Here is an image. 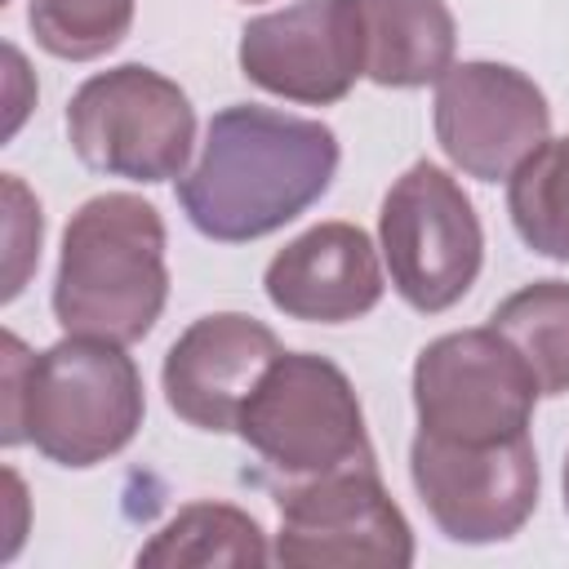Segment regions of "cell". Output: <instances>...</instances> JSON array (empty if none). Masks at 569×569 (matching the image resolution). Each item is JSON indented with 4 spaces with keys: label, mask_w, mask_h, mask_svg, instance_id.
Instances as JSON below:
<instances>
[{
    "label": "cell",
    "mask_w": 569,
    "mask_h": 569,
    "mask_svg": "<svg viewBox=\"0 0 569 569\" xmlns=\"http://www.w3.org/2000/svg\"><path fill=\"white\" fill-rule=\"evenodd\" d=\"M333 173L338 138L329 124L236 102L209 120L200 160L178 178V204L200 236L244 244L307 213Z\"/></svg>",
    "instance_id": "1"
},
{
    "label": "cell",
    "mask_w": 569,
    "mask_h": 569,
    "mask_svg": "<svg viewBox=\"0 0 569 569\" xmlns=\"http://www.w3.org/2000/svg\"><path fill=\"white\" fill-rule=\"evenodd\" d=\"M142 373L124 342L67 333L31 356L4 333V445H36L58 467H98L142 427Z\"/></svg>",
    "instance_id": "2"
},
{
    "label": "cell",
    "mask_w": 569,
    "mask_h": 569,
    "mask_svg": "<svg viewBox=\"0 0 569 569\" xmlns=\"http://www.w3.org/2000/svg\"><path fill=\"white\" fill-rule=\"evenodd\" d=\"M169 298L164 222L151 200L107 191L84 200L67 231L53 276V320L62 333L138 342Z\"/></svg>",
    "instance_id": "3"
},
{
    "label": "cell",
    "mask_w": 569,
    "mask_h": 569,
    "mask_svg": "<svg viewBox=\"0 0 569 569\" xmlns=\"http://www.w3.org/2000/svg\"><path fill=\"white\" fill-rule=\"evenodd\" d=\"M236 431L280 485L373 458L351 378L311 351H280L262 369Z\"/></svg>",
    "instance_id": "4"
},
{
    "label": "cell",
    "mask_w": 569,
    "mask_h": 569,
    "mask_svg": "<svg viewBox=\"0 0 569 569\" xmlns=\"http://www.w3.org/2000/svg\"><path fill=\"white\" fill-rule=\"evenodd\" d=\"M67 138L80 164L129 182L182 178L196 142V111L187 93L142 67L124 62L89 76L67 102Z\"/></svg>",
    "instance_id": "5"
},
{
    "label": "cell",
    "mask_w": 569,
    "mask_h": 569,
    "mask_svg": "<svg viewBox=\"0 0 569 569\" xmlns=\"http://www.w3.org/2000/svg\"><path fill=\"white\" fill-rule=\"evenodd\" d=\"M378 244L391 289L422 316L462 302L485 258V231L471 200L431 160L409 164L382 196Z\"/></svg>",
    "instance_id": "6"
},
{
    "label": "cell",
    "mask_w": 569,
    "mask_h": 569,
    "mask_svg": "<svg viewBox=\"0 0 569 569\" xmlns=\"http://www.w3.org/2000/svg\"><path fill=\"white\" fill-rule=\"evenodd\" d=\"M538 378L493 329H458L427 342L413 360L418 431L458 445H498L529 436Z\"/></svg>",
    "instance_id": "7"
},
{
    "label": "cell",
    "mask_w": 569,
    "mask_h": 569,
    "mask_svg": "<svg viewBox=\"0 0 569 569\" xmlns=\"http://www.w3.org/2000/svg\"><path fill=\"white\" fill-rule=\"evenodd\" d=\"M276 502H280V529L271 556L289 569L413 565V529L382 489L373 458L311 480H289L276 489Z\"/></svg>",
    "instance_id": "8"
},
{
    "label": "cell",
    "mask_w": 569,
    "mask_h": 569,
    "mask_svg": "<svg viewBox=\"0 0 569 569\" xmlns=\"http://www.w3.org/2000/svg\"><path fill=\"white\" fill-rule=\"evenodd\" d=\"M413 489L453 542H502L538 507V453L529 436L498 445H458L418 431L409 445Z\"/></svg>",
    "instance_id": "9"
},
{
    "label": "cell",
    "mask_w": 569,
    "mask_h": 569,
    "mask_svg": "<svg viewBox=\"0 0 569 569\" xmlns=\"http://www.w3.org/2000/svg\"><path fill=\"white\" fill-rule=\"evenodd\" d=\"M431 124L453 169L498 182L547 142L551 107L542 89L507 62H458L436 80Z\"/></svg>",
    "instance_id": "10"
},
{
    "label": "cell",
    "mask_w": 569,
    "mask_h": 569,
    "mask_svg": "<svg viewBox=\"0 0 569 569\" xmlns=\"http://www.w3.org/2000/svg\"><path fill=\"white\" fill-rule=\"evenodd\" d=\"M240 71L289 102L329 107L365 76V36L356 0H298L249 18L240 31Z\"/></svg>",
    "instance_id": "11"
},
{
    "label": "cell",
    "mask_w": 569,
    "mask_h": 569,
    "mask_svg": "<svg viewBox=\"0 0 569 569\" xmlns=\"http://www.w3.org/2000/svg\"><path fill=\"white\" fill-rule=\"evenodd\" d=\"M280 356L276 333L240 311L191 320L164 356L160 387L169 409L200 431H236V418L262 369Z\"/></svg>",
    "instance_id": "12"
},
{
    "label": "cell",
    "mask_w": 569,
    "mask_h": 569,
    "mask_svg": "<svg viewBox=\"0 0 569 569\" xmlns=\"http://www.w3.org/2000/svg\"><path fill=\"white\" fill-rule=\"evenodd\" d=\"M276 311L307 325H347L382 302V267L373 240L356 222H320L293 236L262 271Z\"/></svg>",
    "instance_id": "13"
},
{
    "label": "cell",
    "mask_w": 569,
    "mask_h": 569,
    "mask_svg": "<svg viewBox=\"0 0 569 569\" xmlns=\"http://www.w3.org/2000/svg\"><path fill=\"white\" fill-rule=\"evenodd\" d=\"M365 76L382 89H418L453 67L458 27L445 0H356Z\"/></svg>",
    "instance_id": "14"
},
{
    "label": "cell",
    "mask_w": 569,
    "mask_h": 569,
    "mask_svg": "<svg viewBox=\"0 0 569 569\" xmlns=\"http://www.w3.org/2000/svg\"><path fill=\"white\" fill-rule=\"evenodd\" d=\"M267 538L258 520L231 502L182 507L142 551L138 565H267Z\"/></svg>",
    "instance_id": "15"
},
{
    "label": "cell",
    "mask_w": 569,
    "mask_h": 569,
    "mask_svg": "<svg viewBox=\"0 0 569 569\" xmlns=\"http://www.w3.org/2000/svg\"><path fill=\"white\" fill-rule=\"evenodd\" d=\"M489 325L525 356L542 396L569 391V280H533L502 298Z\"/></svg>",
    "instance_id": "16"
},
{
    "label": "cell",
    "mask_w": 569,
    "mask_h": 569,
    "mask_svg": "<svg viewBox=\"0 0 569 569\" xmlns=\"http://www.w3.org/2000/svg\"><path fill=\"white\" fill-rule=\"evenodd\" d=\"M507 213L533 253L569 262V138H547L507 178Z\"/></svg>",
    "instance_id": "17"
},
{
    "label": "cell",
    "mask_w": 569,
    "mask_h": 569,
    "mask_svg": "<svg viewBox=\"0 0 569 569\" xmlns=\"http://www.w3.org/2000/svg\"><path fill=\"white\" fill-rule=\"evenodd\" d=\"M31 36L44 53L89 62L111 53L133 27V0H31Z\"/></svg>",
    "instance_id": "18"
},
{
    "label": "cell",
    "mask_w": 569,
    "mask_h": 569,
    "mask_svg": "<svg viewBox=\"0 0 569 569\" xmlns=\"http://www.w3.org/2000/svg\"><path fill=\"white\" fill-rule=\"evenodd\" d=\"M4 196H9V284H4V298H13L27 280V262L40 258V204L27 200L22 182L9 173L4 178Z\"/></svg>",
    "instance_id": "19"
},
{
    "label": "cell",
    "mask_w": 569,
    "mask_h": 569,
    "mask_svg": "<svg viewBox=\"0 0 569 569\" xmlns=\"http://www.w3.org/2000/svg\"><path fill=\"white\" fill-rule=\"evenodd\" d=\"M565 511H569V453H565Z\"/></svg>",
    "instance_id": "20"
}]
</instances>
